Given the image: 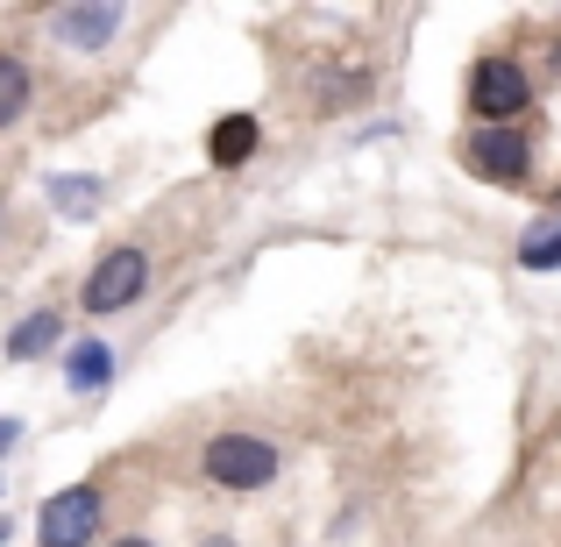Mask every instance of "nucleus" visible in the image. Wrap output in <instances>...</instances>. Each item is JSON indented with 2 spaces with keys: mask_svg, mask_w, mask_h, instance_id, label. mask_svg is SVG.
<instances>
[{
  "mask_svg": "<svg viewBox=\"0 0 561 547\" xmlns=\"http://www.w3.org/2000/svg\"><path fill=\"white\" fill-rule=\"evenodd\" d=\"M199 469L214 491H263L277 477V448L263 434H214L199 448Z\"/></svg>",
  "mask_w": 561,
  "mask_h": 547,
  "instance_id": "f257e3e1",
  "label": "nucleus"
},
{
  "mask_svg": "<svg viewBox=\"0 0 561 547\" xmlns=\"http://www.w3.org/2000/svg\"><path fill=\"white\" fill-rule=\"evenodd\" d=\"M142 285H150V249H136V242H114V249H100V263L85 271V314H122V306H136L142 299Z\"/></svg>",
  "mask_w": 561,
  "mask_h": 547,
  "instance_id": "f03ea898",
  "label": "nucleus"
},
{
  "mask_svg": "<svg viewBox=\"0 0 561 547\" xmlns=\"http://www.w3.org/2000/svg\"><path fill=\"white\" fill-rule=\"evenodd\" d=\"M526 100H534V79L519 71V57H477L469 107H477L483 128H512V114H526Z\"/></svg>",
  "mask_w": 561,
  "mask_h": 547,
  "instance_id": "7ed1b4c3",
  "label": "nucleus"
},
{
  "mask_svg": "<svg viewBox=\"0 0 561 547\" xmlns=\"http://www.w3.org/2000/svg\"><path fill=\"white\" fill-rule=\"evenodd\" d=\"M100 512H107L100 483H71V491L43 498V512H36V547H85V540L100 534Z\"/></svg>",
  "mask_w": 561,
  "mask_h": 547,
  "instance_id": "20e7f679",
  "label": "nucleus"
},
{
  "mask_svg": "<svg viewBox=\"0 0 561 547\" xmlns=\"http://www.w3.org/2000/svg\"><path fill=\"white\" fill-rule=\"evenodd\" d=\"M462 164L477 171V179H491V185H519L526 171H534V143H526L519 128H469Z\"/></svg>",
  "mask_w": 561,
  "mask_h": 547,
  "instance_id": "39448f33",
  "label": "nucleus"
},
{
  "mask_svg": "<svg viewBox=\"0 0 561 547\" xmlns=\"http://www.w3.org/2000/svg\"><path fill=\"white\" fill-rule=\"evenodd\" d=\"M122 29H128V14L114 0H65V8H50V43H65V50H107Z\"/></svg>",
  "mask_w": 561,
  "mask_h": 547,
  "instance_id": "423d86ee",
  "label": "nucleus"
},
{
  "mask_svg": "<svg viewBox=\"0 0 561 547\" xmlns=\"http://www.w3.org/2000/svg\"><path fill=\"white\" fill-rule=\"evenodd\" d=\"M256 150H263V122L256 114H220L214 136H206V164L214 171H242Z\"/></svg>",
  "mask_w": 561,
  "mask_h": 547,
  "instance_id": "0eeeda50",
  "label": "nucleus"
},
{
  "mask_svg": "<svg viewBox=\"0 0 561 547\" xmlns=\"http://www.w3.org/2000/svg\"><path fill=\"white\" fill-rule=\"evenodd\" d=\"M57 342H65V314H57V306H36L22 328H8V363H36V356H50Z\"/></svg>",
  "mask_w": 561,
  "mask_h": 547,
  "instance_id": "6e6552de",
  "label": "nucleus"
},
{
  "mask_svg": "<svg viewBox=\"0 0 561 547\" xmlns=\"http://www.w3.org/2000/svg\"><path fill=\"white\" fill-rule=\"evenodd\" d=\"M28 100H36V71L22 65L14 50H0V128H14L28 114Z\"/></svg>",
  "mask_w": 561,
  "mask_h": 547,
  "instance_id": "1a4fd4ad",
  "label": "nucleus"
},
{
  "mask_svg": "<svg viewBox=\"0 0 561 547\" xmlns=\"http://www.w3.org/2000/svg\"><path fill=\"white\" fill-rule=\"evenodd\" d=\"M65 377H71V391H100V384L114 377V349L107 342H79L65 356Z\"/></svg>",
  "mask_w": 561,
  "mask_h": 547,
  "instance_id": "9d476101",
  "label": "nucleus"
},
{
  "mask_svg": "<svg viewBox=\"0 0 561 547\" xmlns=\"http://www.w3.org/2000/svg\"><path fill=\"white\" fill-rule=\"evenodd\" d=\"M100 200H107V185H100V179H79V171H71V179H50V206H57V214H71V220L100 214Z\"/></svg>",
  "mask_w": 561,
  "mask_h": 547,
  "instance_id": "9b49d317",
  "label": "nucleus"
},
{
  "mask_svg": "<svg viewBox=\"0 0 561 547\" xmlns=\"http://www.w3.org/2000/svg\"><path fill=\"white\" fill-rule=\"evenodd\" d=\"M519 263H526V271H561V220H540V228H526Z\"/></svg>",
  "mask_w": 561,
  "mask_h": 547,
  "instance_id": "f8f14e48",
  "label": "nucleus"
},
{
  "mask_svg": "<svg viewBox=\"0 0 561 547\" xmlns=\"http://www.w3.org/2000/svg\"><path fill=\"white\" fill-rule=\"evenodd\" d=\"M14 434H22V420H0V455L14 448Z\"/></svg>",
  "mask_w": 561,
  "mask_h": 547,
  "instance_id": "ddd939ff",
  "label": "nucleus"
},
{
  "mask_svg": "<svg viewBox=\"0 0 561 547\" xmlns=\"http://www.w3.org/2000/svg\"><path fill=\"white\" fill-rule=\"evenodd\" d=\"M114 547H157V540H142V534H128V540H114Z\"/></svg>",
  "mask_w": 561,
  "mask_h": 547,
  "instance_id": "4468645a",
  "label": "nucleus"
},
{
  "mask_svg": "<svg viewBox=\"0 0 561 547\" xmlns=\"http://www.w3.org/2000/svg\"><path fill=\"white\" fill-rule=\"evenodd\" d=\"M14 540V520H0V547H8Z\"/></svg>",
  "mask_w": 561,
  "mask_h": 547,
  "instance_id": "2eb2a0df",
  "label": "nucleus"
},
{
  "mask_svg": "<svg viewBox=\"0 0 561 547\" xmlns=\"http://www.w3.org/2000/svg\"><path fill=\"white\" fill-rule=\"evenodd\" d=\"M199 547H242V540H199Z\"/></svg>",
  "mask_w": 561,
  "mask_h": 547,
  "instance_id": "dca6fc26",
  "label": "nucleus"
}]
</instances>
